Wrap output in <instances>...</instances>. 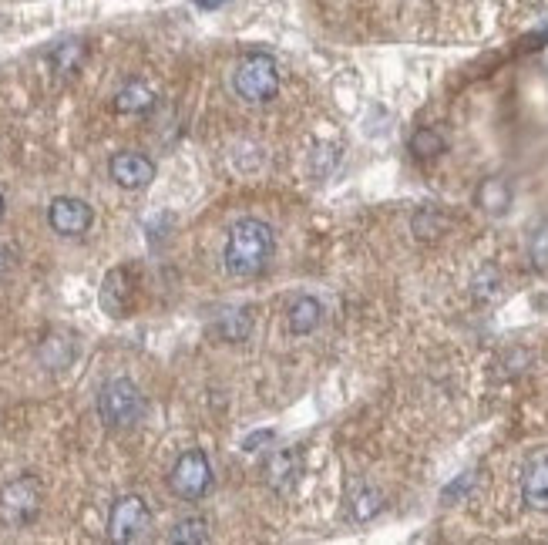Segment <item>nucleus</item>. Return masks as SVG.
Instances as JSON below:
<instances>
[{
    "instance_id": "1",
    "label": "nucleus",
    "mask_w": 548,
    "mask_h": 545,
    "mask_svg": "<svg viewBox=\"0 0 548 545\" xmlns=\"http://www.w3.org/2000/svg\"><path fill=\"white\" fill-rule=\"evenodd\" d=\"M276 253V233L273 226L263 223V219H239L229 229L226 249H222V260H226V270L239 280H249V276H259L269 266Z\"/></svg>"
},
{
    "instance_id": "2",
    "label": "nucleus",
    "mask_w": 548,
    "mask_h": 545,
    "mask_svg": "<svg viewBox=\"0 0 548 545\" xmlns=\"http://www.w3.org/2000/svg\"><path fill=\"white\" fill-rule=\"evenodd\" d=\"M232 88L236 95L249 101V105H266L280 95V68L269 54H246L236 64V75H232Z\"/></svg>"
},
{
    "instance_id": "3",
    "label": "nucleus",
    "mask_w": 548,
    "mask_h": 545,
    "mask_svg": "<svg viewBox=\"0 0 548 545\" xmlns=\"http://www.w3.org/2000/svg\"><path fill=\"white\" fill-rule=\"evenodd\" d=\"M98 414L115 431L138 424L145 414V397L138 391V384L128 381V377H111L98 394Z\"/></svg>"
},
{
    "instance_id": "4",
    "label": "nucleus",
    "mask_w": 548,
    "mask_h": 545,
    "mask_svg": "<svg viewBox=\"0 0 548 545\" xmlns=\"http://www.w3.org/2000/svg\"><path fill=\"white\" fill-rule=\"evenodd\" d=\"M37 512H41V482L34 475L4 485V492H0V522L11 525V529H24L37 519Z\"/></svg>"
},
{
    "instance_id": "5",
    "label": "nucleus",
    "mask_w": 548,
    "mask_h": 545,
    "mask_svg": "<svg viewBox=\"0 0 548 545\" xmlns=\"http://www.w3.org/2000/svg\"><path fill=\"white\" fill-rule=\"evenodd\" d=\"M169 488L172 495H179L182 502H199L202 495L212 488V465L206 458V451L192 448L179 455V461L169 471Z\"/></svg>"
},
{
    "instance_id": "6",
    "label": "nucleus",
    "mask_w": 548,
    "mask_h": 545,
    "mask_svg": "<svg viewBox=\"0 0 548 545\" xmlns=\"http://www.w3.org/2000/svg\"><path fill=\"white\" fill-rule=\"evenodd\" d=\"M148 529H152V512H148L142 495H122L108 512V539L125 545V542H138L145 539Z\"/></svg>"
},
{
    "instance_id": "7",
    "label": "nucleus",
    "mask_w": 548,
    "mask_h": 545,
    "mask_svg": "<svg viewBox=\"0 0 548 545\" xmlns=\"http://www.w3.org/2000/svg\"><path fill=\"white\" fill-rule=\"evenodd\" d=\"M48 223L54 233H61V236H81V233H88L91 223H95V212H91L85 199L58 196L48 206Z\"/></svg>"
},
{
    "instance_id": "8",
    "label": "nucleus",
    "mask_w": 548,
    "mask_h": 545,
    "mask_svg": "<svg viewBox=\"0 0 548 545\" xmlns=\"http://www.w3.org/2000/svg\"><path fill=\"white\" fill-rule=\"evenodd\" d=\"M108 172L122 189H145L155 179V162L142 152H118L108 162Z\"/></svg>"
},
{
    "instance_id": "9",
    "label": "nucleus",
    "mask_w": 548,
    "mask_h": 545,
    "mask_svg": "<svg viewBox=\"0 0 548 545\" xmlns=\"http://www.w3.org/2000/svg\"><path fill=\"white\" fill-rule=\"evenodd\" d=\"M135 300V286L128 270H111L101 283V307H105L108 317H128Z\"/></svg>"
},
{
    "instance_id": "10",
    "label": "nucleus",
    "mask_w": 548,
    "mask_h": 545,
    "mask_svg": "<svg viewBox=\"0 0 548 545\" xmlns=\"http://www.w3.org/2000/svg\"><path fill=\"white\" fill-rule=\"evenodd\" d=\"M263 478L276 495L293 492L296 478H300V455H296V451H276V455H269Z\"/></svg>"
},
{
    "instance_id": "11",
    "label": "nucleus",
    "mask_w": 548,
    "mask_h": 545,
    "mask_svg": "<svg viewBox=\"0 0 548 545\" xmlns=\"http://www.w3.org/2000/svg\"><path fill=\"white\" fill-rule=\"evenodd\" d=\"M512 186H508L505 179H498V175H488V179L478 182L475 189V206L481 212H488V216H505L508 209H512Z\"/></svg>"
},
{
    "instance_id": "12",
    "label": "nucleus",
    "mask_w": 548,
    "mask_h": 545,
    "mask_svg": "<svg viewBox=\"0 0 548 545\" xmlns=\"http://www.w3.org/2000/svg\"><path fill=\"white\" fill-rule=\"evenodd\" d=\"M522 498L535 512H548V458H538L528 465L522 478Z\"/></svg>"
},
{
    "instance_id": "13",
    "label": "nucleus",
    "mask_w": 548,
    "mask_h": 545,
    "mask_svg": "<svg viewBox=\"0 0 548 545\" xmlns=\"http://www.w3.org/2000/svg\"><path fill=\"white\" fill-rule=\"evenodd\" d=\"M212 330H216L219 340H229V344H239V340H246L253 334V310L243 307V310H222L216 323H212Z\"/></svg>"
},
{
    "instance_id": "14",
    "label": "nucleus",
    "mask_w": 548,
    "mask_h": 545,
    "mask_svg": "<svg viewBox=\"0 0 548 545\" xmlns=\"http://www.w3.org/2000/svg\"><path fill=\"white\" fill-rule=\"evenodd\" d=\"M320 320H323V303L313 297H296L290 313H286V323H290V330L296 337L313 334V330L320 327Z\"/></svg>"
},
{
    "instance_id": "15",
    "label": "nucleus",
    "mask_w": 548,
    "mask_h": 545,
    "mask_svg": "<svg viewBox=\"0 0 548 545\" xmlns=\"http://www.w3.org/2000/svg\"><path fill=\"white\" fill-rule=\"evenodd\" d=\"M155 105V91L145 81H128V85L115 95V112L118 115H142Z\"/></svg>"
},
{
    "instance_id": "16",
    "label": "nucleus",
    "mask_w": 548,
    "mask_h": 545,
    "mask_svg": "<svg viewBox=\"0 0 548 545\" xmlns=\"http://www.w3.org/2000/svg\"><path fill=\"white\" fill-rule=\"evenodd\" d=\"M471 297L478 303H495L505 297V276H501L495 263H485L475 276H471Z\"/></svg>"
},
{
    "instance_id": "17",
    "label": "nucleus",
    "mask_w": 548,
    "mask_h": 545,
    "mask_svg": "<svg viewBox=\"0 0 548 545\" xmlns=\"http://www.w3.org/2000/svg\"><path fill=\"white\" fill-rule=\"evenodd\" d=\"M411 229L417 239H424V243H431V239H438L441 233H448V216L438 209V206H424L414 212L411 219Z\"/></svg>"
},
{
    "instance_id": "18",
    "label": "nucleus",
    "mask_w": 548,
    "mask_h": 545,
    "mask_svg": "<svg viewBox=\"0 0 548 545\" xmlns=\"http://www.w3.org/2000/svg\"><path fill=\"white\" fill-rule=\"evenodd\" d=\"M407 149L414 152V159H438V155L448 152V142H444L441 132H434V128H417L411 135V142H407Z\"/></svg>"
},
{
    "instance_id": "19",
    "label": "nucleus",
    "mask_w": 548,
    "mask_h": 545,
    "mask_svg": "<svg viewBox=\"0 0 548 545\" xmlns=\"http://www.w3.org/2000/svg\"><path fill=\"white\" fill-rule=\"evenodd\" d=\"M380 508H384V495H380L374 485H357L354 488V495H350V512H354L357 522H370Z\"/></svg>"
},
{
    "instance_id": "20",
    "label": "nucleus",
    "mask_w": 548,
    "mask_h": 545,
    "mask_svg": "<svg viewBox=\"0 0 548 545\" xmlns=\"http://www.w3.org/2000/svg\"><path fill=\"white\" fill-rule=\"evenodd\" d=\"M169 542H179V545H202V542H209L206 519H199V515H189V519L175 522L172 532H169Z\"/></svg>"
},
{
    "instance_id": "21",
    "label": "nucleus",
    "mask_w": 548,
    "mask_h": 545,
    "mask_svg": "<svg viewBox=\"0 0 548 545\" xmlns=\"http://www.w3.org/2000/svg\"><path fill=\"white\" fill-rule=\"evenodd\" d=\"M85 44L81 41H64L58 48L51 51V68L61 71V75H71V71L81 68V61H85Z\"/></svg>"
},
{
    "instance_id": "22",
    "label": "nucleus",
    "mask_w": 548,
    "mask_h": 545,
    "mask_svg": "<svg viewBox=\"0 0 548 545\" xmlns=\"http://www.w3.org/2000/svg\"><path fill=\"white\" fill-rule=\"evenodd\" d=\"M337 162H340V149L330 142H320L317 149L310 152V172L317 175V179H330Z\"/></svg>"
},
{
    "instance_id": "23",
    "label": "nucleus",
    "mask_w": 548,
    "mask_h": 545,
    "mask_svg": "<svg viewBox=\"0 0 548 545\" xmlns=\"http://www.w3.org/2000/svg\"><path fill=\"white\" fill-rule=\"evenodd\" d=\"M532 263L538 270H548V226L538 229L535 239H532Z\"/></svg>"
},
{
    "instance_id": "24",
    "label": "nucleus",
    "mask_w": 548,
    "mask_h": 545,
    "mask_svg": "<svg viewBox=\"0 0 548 545\" xmlns=\"http://www.w3.org/2000/svg\"><path fill=\"white\" fill-rule=\"evenodd\" d=\"M471 485H475V471H464L458 482H451L448 488H444V502H454V498L468 495V488H471Z\"/></svg>"
},
{
    "instance_id": "25",
    "label": "nucleus",
    "mask_w": 548,
    "mask_h": 545,
    "mask_svg": "<svg viewBox=\"0 0 548 545\" xmlns=\"http://www.w3.org/2000/svg\"><path fill=\"white\" fill-rule=\"evenodd\" d=\"M11 266H14V249L0 243V280H4V276L11 273Z\"/></svg>"
},
{
    "instance_id": "26",
    "label": "nucleus",
    "mask_w": 548,
    "mask_h": 545,
    "mask_svg": "<svg viewBox=\"0 0 548 545\" xmlns=\"http://www.w3.org/2000/svg\"><path fill=\"white\" fill-rule=\"evenodd\" d=\"M263 441H273V431H263V434H249V438L243 441L246 451H256V445H263Z\"/></svg>"
},
{
    "instance_id": "27",
    "label": "nucleus",
    "mask_w": 548,
    "mask_h": 545,
    "mask_svg": "<svg viewBox=\"0 0 548 545\" xmlns=\"http://www.w3.org/2000/svg\"><path fill=\"white\" fill-rule=\"evenodd\" d=\"M195 7H202V11H216V7H222L226 0H192Z\"/></svg>"
},
{
    "instance_id": "28",
    "label": "nucleus",
    "mask_w": 548,
    "mask_h": 545,
    "mask_svg": "<svg viewBox=\"0 0 548 545\" xmlns=\"http://www.w3.org/2000/svg\"><path fill=\"white\" fill-rule=\"evenodd\" d=\"M0 216H4V196H0Z\"/></svg>"
}]
</instances>
